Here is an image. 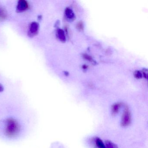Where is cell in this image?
I'll return each mask as SVG.
<instances>
[{"label":"cell","mask_w":148,"mask_h":148,"mask_svg":"<svg viewBox=\"0 0 148 148\" xmlns=\"http://www.w3.org/2000/svg\"><path fill=\"white\" fill-rule=\"evenodd\" d=\"M7 18V13L5 10L2 8L0 7V21H5Z\"/></svg>","instance_id":"7"},{"label":"cell","mask_w":148,"mask_h":148,"mask_svg":"<svg viewBox=\"0 0 148 148\" xmlns=\"http://www.w3.org/2000/svg\"><path fill=\"white\" fill-rule=\"evenodd\" d=\"M57 36L59 39L62 42H65L66 40L64 32L62 29L60 28L57 29Z\"/></svg>","instance_id":"5"},{"label":"cell","mask_w":148,"mask_h":148,"mask_svg":"<svg viewBox=\"0 0 148 148\" xmlns=\"http://www.w3.org/2000/svg\"><path fill=\"white\" fill-rule=\"evenodd\" d=\"M39 24L38 22L34 21L31 23L29 26V31L28 32V36L30 38H32L38 33L39 29Z\"/></svg>","instance_id":"3"},{"label":"cell","mask_w":148,"mask_h":148,"mask_svg":"<svg viewBox=\"0 0 148 148\" xmlns=\"http://www.w3.org/2000/svg\"><path fill=\"white\" fill-rule=\"evenodd\" d=\"M77 27L79 29H82L84 27L83 23L81 22H79L77 25Z\"/></svg>","instance_id":"13"},{"label":"cell","mask_w":148,"mask_h":148,"mask_svg":"<svg viewBox=\"0 0 148 148\" xmlns=\"http://www.w3.org/2000/svg\"><path fill=\"white\" fill-rule=\"evenodd\" d=\"M65 14L68 18L72 19L75 17L74 13L71 8H67L65 10Z\"/></svg>","instance_id":"8"},{"label":"cell","mask_w":148,"mask_h":148,"mask_svg":"<svg viewBox=\"0 0 148 148\" xmlns=\"http://www.w3.org/2000/svg\"><path fill=\"white\" fill-rule=\"evenodd\" d=\"M38 19L39 20H40V19H41V15H39V16H38Z\"/></svg>","instance_id":"15"},{"label":"cell","mask_w":148,"mask_h":148,"mask_svg":"<svg viewBox=\"0 0 148 148\" xmlns=\"http://www.w3.org/2000/svg\"><path fill=\"white\" fill-rule=\"evenodd\" d=\"M20 131V126L17 120L8 119L6 121L5 134L8 136L13 137L17 136Z\"/></svg>","instance_id":"1"},{"label":"cell","mask_w":148,"mask_h":148,"mask_svg":"<svg viewBox=\"0 0 148 148\" xmlns=\"http://www.w3.org/2000/svg\"><path fill=\"white\" fill-rule=\"evenodd\" d=\"M104 144L106 148H119L116 145L110 140H106Z\"/></svg>","instance_id":"9"},{"label":"cell","mask_w":148,"mask_h":148,"mask_svg":"<svg viewBox=\"0 0 148 148\" xmlns=\"http://www.w3.org/2000/svg\"><path fill=\"white\" fill-rule=\"evenodd\" d=\"M29 8V4L25 0H20L18 1L16 7V12L18 13H21L26 11Z\"/></svg>","instance_id":"4"},{"label":"cell","mask_w":148,"mask_h":148,"mask_svg":"<svg viewBox=\"0 0 148 148\" xmlns=\"http://www.w3.org/2000/svg\"><path fill=\"white\" fill-rule=\"evenodd\" d=\"M122 105L121 103H116L112 106L111 111L112 115L114 116L118 113L119 109L121 108Z\"/></svg>","instance_id":"6"},{"label":"cell","mask_w":148,"mask_h":148,"mask_svg":"<svg viewBox=\"0 0 148 148\" xmlns=\"http://www.w3.org/2000/svg\"><path fill=\"white\" fill-rule=\"evenodd\" d=\"M4 88L3 86L0 84V92H2L4 91Z\"/></svg>","instance_id":"14"},{"label":"cell","mask_w":148,"mask_h":148,"mask_svg":"<svg viewBox=\"0 0 148 148\" xmlns=\"http://www.w3.org/2000/svg\"><path fill=\"white\" fill-rule=\"evenodd\" d=\"M95 143L98 148H106L105 144L99 138H97L95 139Z\"/></svg>","instance_id":"10"},{"label":"cell","mask_w":148,"mask_h":148,"mask_svg":"<svg viewBox=\"0 0 148 148\" xmlns=\"http://www.w3.org/2000/svg\"><path fill=\"white\" fill-rule=\"evenodd\" d=\"M83 56H84V58L85 59L89 60V61H92V57L90 56V55H88V54H84V55H83Z\"/></svg>","instance_id":"12"},{"label":"cell","mask_w":148,"mask_h":148,"mask_svg":"<svg viewBox=\"0 0 148 148\" xmlns=\"http://www.w3.org/2000/svg\"><path fill=\"white\" fill-rule=\"evenodd\" d=\"M134 76L137 78H140L142 77V74L139 71H136L134 72Z\"/></svg>","instance_id":"11"},{"label":"cell","mask_w":148,"mask_h":148,"mask_svg":"<svg viewBox=\"0 0 148 148\" xmlns=\"http://www.w3.org/2000/svg\"><path fill=\"white\" fill-rule=\"evenodd\" d=\"M132 118L130 111L128 106H125L122 116L121 125L123 127L129 126L131 123Z\"/></svg>","instance_id":"2"}]
</instances>
